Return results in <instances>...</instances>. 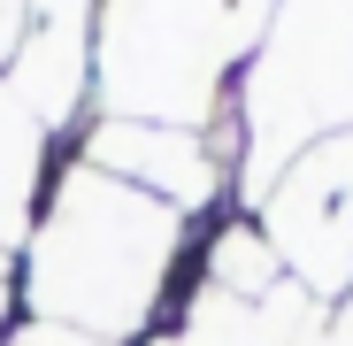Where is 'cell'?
<instances>
[{"label":"cell","instance_id":"cell-1","mask_svg":"<svg viewBox=\"0 0 353 346\" xmlns=\"http://www.w3.org/2000/svg\"><path fill=\"white\" fill-rule=\"evenodd\" d=\"M169 247H176V208L169 200H146L131 185H115L108 169H77L62 185V208H54L46 239H39L31 300L46 316L77 323V331L123 338L154 308Z\"/></svg>","mask_w":353,"mask_h":346},{"label":"cell","instance_id":"cell-2","mask_svg":"<svg viewBox=\"0 0 353 346\" xmlns=\"http://www.w3.org/2000/svg\"><path fill=\"white\" fill-rule=\"evenodd\" d=\"M92 169H108V177L131 185V193L161 185L169 208H185V200H208V193H215L208 154H200L185 131H169V124H108V131L92 139Z\"/></svg>","mask_w":353,"mask_h":346},{"label":"cell","instance_id":"cell-3","mask_svg":"<svg viewBox=\"0 0 353 346\" xmlns=\"http://www.w3.org/2000/svg\"><path fill=\"white\" fill-rule=\"evenodd\" d=\"M16 16H23V0H0V54L16 46Z\"/></svg>","mask_w":353,"mask_h":346}]
</instances>
